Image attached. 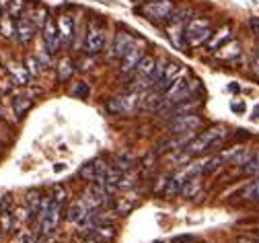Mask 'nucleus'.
<instances>
[{"instance_id":"f257e3e1","label":"nucleus","mask_w":259,"mask_h":243,"mask_svg":"<svg viewBox=\"0 0 259 243\" xmlns=\"http://www.w3.org/2000/svg\"><path fill=\"white\" fill-rule=\"evenodd\" d=\"M226 136H229V130H226L224 126H214L206 132H200L196 134V138L185 147V151L191 155V157H200V155H206L214 149H218L224 141Z\"/></svg>"},{"instance_id":"f03ea898","label":"nucleus","mask_w":259,"mask_h":243,"mask_svg":"<svg viewBox=\"0 0 259 243\" xmlns=\"http://www.w3.org/2000/svg\"><path fill=\"white\" fill-rule=\"evenodd\" d=\"M212 38V23L206 17H191L185 25V44L187 48L204 46Z\"/></svg>"},{"instance_id":"7ed1b4c3","label":"nucleus","mask_w":259,"mask_h":243,"mask_svg":"<svg viewBox=\"0 0 259 243\" xmlns=\"http://www.w3.org/2000/svg\"><path fill=\"white\" fill-rule=\"evenodd\" d=\"M189 15H191V9H185V11H179V13L175 11L171 15V19L165 23L167 25V38L179 50H187V44H185V25L191 19Z\"/></svg>"},{"instance_id":"20e7f679","label":"nucleus","mask_w":259,"mask_h":243,"mask_svg":"<svg viewBox=\"0 0 259 243\" xmlns=\"http://www.w3.org/2000/svg\"><path fill=\"white\" fill-rule=\"evenodd\" d=\"M103 48H105V27L101 21L91 19L84 33V52L89 56H97L103 52Z\"/></svg>"},{"instance_id":"39448f33","label":"nucleus","mask_w":259,"mask_h":243,"mask_svg":"<svg viewBox=\"0 0 259 243\" xmlns=\"http://www.w3.org/2000/svg\"><path fill=\"white\" fill-rule=\"evenodd\" d=\"M138 13L144 15L152 23H167L171 15L175 13V5L171 0H150V3H144L138 9Z\"/></svg>"},{"instance_id":"423d86ee","label":"nucleus","mask_w":259,"mask_h":243,"mask_svg":"<svg viewBox=\"0 0 259 243\" xmlns=\"http://www.w3.org/2000/svg\"><path fill=\"white\" fill-rule=\"evenodd\" d=\"M140 106V97L136 91H127L115 99H109L105 103V110L109 116H130V114H134Z\"/></svg>"},{"instance_id":"0eeeda50","label":"nucleus","mask_w":259,"mask_h":243,"mask_svg":"<svg viewBox=\"0 0 259 243\" xmlns=\"http://www.w3.org/2000/svg\"><path fill=\"white\" fill-rule=\"evenodd\" d=\"M204 126L202 116L198 114H187V116H177L169 120V132L171 134H189V132H200Z\"/></svg>"},{"instance_id":"6e6552de","label":"nucleus","mask_w":259,"mask_h":243,"mask_svg":"<svg viewBox=\"0 0 259 243\" xmlns=\"http://www.w3.org/2000/svg\"><path fill=\"white\" fill-rule=\"evenodd\" d=\"M134 46V36H132V31H125V29H119L115 33V38L111 42V48H109V54H107V60H121L130 48Z\"/></svg>"},{"instance_id":"1a4fd4ad","label":"nucleus","mask_w":259,"mask_h":243,"mask_svg":"<svg viewBox=\"0 0 259 243\" xmlns=\"http://www.w3.org/2000/svg\"><path fill=\"white\" fill-rule=\"evenodd\" d=\"M187 75V68L181 64V62H167L165 64V75H163V79H160V83L154 87V91H160L163 93L165 89H169L177 79H181V77H185Z\"/></svg>"},{"instance_id":"9d476101","label":"nucleus","mask_w":259,"mask_h":243,"mask_svg":"<svg viewBox=\"0 0 259 243\" xmlns=\"http://www.w3.org/2000/svg\"><path fill=\"white\" fill-rule=\"evenodd\" d=\"M107 194L103 192V188L101 186H97V184H91L84 192H82V202H84V206L89 208V211H101L103 208V204L107 202Z\"/></svg>"},{"instance_id":"9b49d317","label":"nucleus","mask_w":259,"mask_h":243,"mask_svg":"<svg viewBox=\"0 0 259 243\" xmlns=\"http://www.w3.org/2000/svg\"><path fill=\"white\" fill-rule=\"evenodd\" d=\"M56 25H58V33H60V42L64 48H72V42H74V33H76V27H74V19L70 15H60L56 19Z\"/></svg>"},{"instance_id":"f8f14e48","label":"nucleus","mask_w":259,"mask_h":243,"mask_svg":"<svg viewBox=\"0 0 259 243\" xmlns=\"http://www.w3.org/2000/svg\"><path fill=\"white\" fill-rule=\"evenodd\" d=\"M35 31H37V27L33 25V21H31L29 17H25V15L17 17V33H15V38L19 40L21 46H29L31 42H33Z\"/></svg>"},{"instance_id":"ddd939ff","label":"nucleus","mask_w":259,"mask_h":243,"mask_svg":"<svg viewBox=\"0 0 259 243\" xmlns=\"http://www.w3.org/2000/svg\"><path fill=\"white\" fill-rule=\"evenodd\" d=\"M44 31V44H46V50L50 54H56L60 48H62V42H60V33H58V25L54 19H48L46 25L41 27Z\"/></svg>"},{"instance_id":"4468645a","label":"nucleus","mask_w":259,"mask_h":243,"mask_svg":"<svg viewBox=\"0 0 259 243\" xmlns=\"http://www.w3.org/2000/svg\"><path fill=\"white\" fill-rule=\"evenodd\" d=\"M198 110H202V99H196V97H189L181 103H177V106H173L171 110H167V118H177V116H187V114H196Z\"/></svg>"},{"instance_id":"2eb2a0df","label":"nucleus","mask_w":259,"mask_h":243,"mask_svg":"<svg viewBox=\"0 0 259 243\" xmlns=\"http://www.w3.org/2000/svg\"><path fill=\"white\" fill-rule=\"evenodd\" d=\"M44 198H46V196H44L39 190L27 192V196H25V206H27V211H29V219H33V221L39 219V211H41Z\"/></svg>"},{"instance_id":"dca6fc26","label":"nucleus","mask_w":259,"mask_h":243,"mask_svg":"<svg viewBox=\"0 0 259 243\" xmlns=\"http://www.w3.org/2000/svg\"><path fill=\"white\" fill-rule=\"evenodd\" d=\"M231 40H233V29H231V25H224L216 33H212V38L206 42V48L210 52H216L220 46H224L226 42H231Z\"/></svg>"},{"instance_id":"f3484780","label":"nucleus","mask_w":259,"mask_h":243,"mask_svg":"<svg viewBox=\"0 0 259 243\" xmlns=\"http://www.w3.org/2000/svg\"><path fill=\"white\" fill-rule=\"evenodd\" d=\"M142 60V50L138 46H132L130 48V52L121 58V75H127V73H134V68L138 66V62Z\"/></svg>"},{"instance_id":"a211bd4d","label":"nucleus","mask_w":259,"mask_h":243,"mask_svg":"<svg viewBox=\"0 0 259 243\" xmlns=\"http://www.w3.org/2000/svg\"><path fill=\"white\" fill-rule=\"evenodd\" d=\"M214 56H216L218 60H222V62H231V60H237V58L241 56V44H239V42H235V40H231L229 44L220 46V48L214 52Z\"/></svg>"},{"instance_id":"6ab92c4d","label":"nucleus","mask_w":259,"mask_h":243,"mask_svg":"<svg viewBox=\"0 0 259 243\" xmlns=\"http://www.w3.org/2000/svg\"><path fill=\"white\" fill-rule=\"evenodd\" d=\"M136 206H138V198H136V196H121V198H115L111 211H113L117 217H125V215L132 213Z\"/></svg>"},{"instance_id":"aec40b11","label":"nucleus","mask_w":259,"mask_h":243,"mask_svg":"<svg viewBox=\"0 0 259 243\" xmlns=\"http://www.w3.org/2000/svg\"><path fill=\"white\" fill-rule=\"evenodd\" d=\"M91 211H89V208L84 206V202L82 200H76V202H72L70 206H68V213H66V221L68 223H82L84 221V217L89 215Z\"/></svg>"},{"instance_id":"412c9836","label":"nucleus","mask_w":259,"mask_h":243,"mask_svg":"<svg viewBox=\"0 0 259 243\" xmlns=\"http://www.w3.org/2000/svg\"><path fill=\"white\" fill-rule=\"evenodd\" d=\"M23 15L25 17H29L31 21H33V25L37 27V29H41L44 25H46V21L50 19V15H48V9L44 7V5H33L29 11H23Z\"/></svg>"},{"instance_id":"4be33fe9","label":"nucleus","mask_w":259,"mask_h":243,"mask_svg":"<svg viewBox=\"0 0 259 243\" xmlns=\"http://www.w3.org/2000/svg\"><path fill=\"white\" fill-rule=\"evenodd\" d=\"M7 68H9V73H11V77H13V81L17 85H29L31 75H29V71L25 66H21L19 62H9Z\"/></svg>"},{"instance_id":"5701e85b","label":"nucleus","mask_w":259,"mask_h":243,"mask_svg":"<svg viewBox=\"0 0 259 243\" xmlns=\"http://www.w3.org/2000/svg\"><path fill=\"white\" fill-rule=\"evenodd\" d=\"M181 188H183V182L179 180V176L175 173V176H171V178H167V182H165V188H163V198H167V200H173V198H177L179 194H181Z\"/></svg>"},{"instance_id":"b1692460","label":"nucleus","mask_w":259,"mask_h":243,"mask_svg":"<svg viewBox=\"0 0 259 243\" xmlns=\"http://www.w3.org/2000/svg\"><path fill=\"white\" fill-rule=\"evenodd\" d=\"M89 235L95 241H111L115 237V227L113 225H97L89 231Z\"/></svg>"},{"instance_id":"393cba45","label":"nucleus","mask_w":259,"mask_h":243,"mask_svg":"<svg viewBox=\"0 0 259 243\" xmlns=\"http://www.w3.org/2000/svg\"><path fill=\"white\" fill-rule=\"evenodd\" d=\"M202 190V178H189L183 182V188H181V196L191 200V198H196Z\"/></svg>"},{"instance_id":"a878e982","label":"nucleus","mask_w":259,"mask_h":243,"mask_svg":"<svg viewBox=\"0 0 259 243\" xmlns=\"http://www.w3.org/2000/svg\"><path fill=\"white\" fill-rule=\"evenodd\" d=\"M74 62L70 60V58H62L60 62H58V81L60 83H66V81H70L72 79V75H74Z\"/></svg>"},{"instance_id":"bb28decb","label":"nucleus","mask_w":259,"mask_h":243,"mask_svg":"<svg viewBox=\"0 0 259 243\" xmlns=\"http://www.w3.org/2000/svg\"><path fill=\"white\" fill-rule=\"evenodd\" d=\"M113 167L119 169V171H132L136 167V159L130 153H117L113 157Z\"/></svg>"},{"instance_id":"cd10ccee","label":"nucleus","mask_w":259,"mask_h":243,"mask_svg":"<svg viewBox=\"0 0 259 243\" xmlns=\"http://www.w3.org/2000/svg\"><path fill=\"white\" fill-rule=\"evenodd\" d=\"M0 33H3V38H7V40L15 38V33H17V19H13L11 15H3V19H0Z\"/></svg>"},{"instance_id":"c85d7f7f","label":"nucleus","mask_w":259,"mask_h":243,"mask_svg":"<svg viewBox=\"0 0 259 243\" xmlns=\"http://www.w3.org/2000/svg\"><path fill=\"white\" fill-rule=\"evenodd\" d=\"M163 93L160 91H154V93H150L144 101H142V108L144 110H148V112H160V106H163Z\"/></svg>"},{"instance_id":"c756f323","label":"nucleus","mask_w":259,"mask_h":243,"mask_svg":"<svg viewBox=\"0 0 259 243\" xmlns=\"http://www.w3.org/2000/svg\"><path fill=\"white\" fill-rule=\"evenodd\" d=\"M31 103H33V99H31V95H17L13 99V108H15V114L21 118L25 116V112L31 108Z\"/></svg>"},{"instance_id":"7c9ffc66","label":"nucleus","mask_w":259,"mask_h":243,"mask_svg":"<svg viewBox=\"0 0 259 243\" xmlns=\"http://www.w3.org/2000/svg\"><path fill=\"white\" fill-rule=\"evenodd\" d=\"M50 198H52L54 202H58L60 206H64V204L68 202V188H66V186H62V184H56V186L52 188Z\"/></svg>"},{"instance_id":"2f4dec72","label":"nucleus","mask_w":259,"mask_h":243,"mask_svg":"<svg viewBox=\"0 0 259 243\" xmlns=\"http://www.w3.org/2000/svg\"><path fill=\"white\" fill-rule=\"evenodd\" d=\"M253 157H255V155H253V153H249L247 149H239V151L231 157V163H233V165H241V167H245Z\"/></svg>"},{"instance_id":"473e14b6","label":"nucleus","mask_w":259,"mask_h":243,"mask_svg":"<svg viewBox=\"0 0 259 243\" xmlns=\"http://www.w3.org/2000/svg\"><path fill=\"white\" fill-rule=\"evenodd\" d=\"M25 7H27V0H11L9 7H7V15H11L13 19H17V17L23 15Z\"/></svg>"},{"instance_id":"72a5a7b5","label":"nucleus","mask_w":259,"mask_h":243,"mask_svg":"<svg viewBox=\"0 0 259 243\" xmlns=\"http://www.w3.org/2000/svg\"><path fill=\"white\" fill-rule=\"evenodd\" d=\"M15 229V217H13V211H7V213H0V231L3 233H9Z\"/></svg>"},{"instance_id":"f704fd0d","label":"nucleus","mask_w":259,"mask_h":243,"mask_svg":"<svg viewBox=\"0 0 259 243\" xmlns=\"http://www.w3.org/2000/svg\"><path fill=\"white\" fill-rule=\"evenodd\" d=\"M241 196H243L245 200H255V202H259V178H257V182L249 184V186L241 192Z\"/></svg>"},{"instance_id":"c9c22d12","label":"nucleus","mask_w":259,"mask_h":243,"mask_svg":"<svg viewBox=\"0 0 259 243\" xmlns=\"http://www.w3.org/2000/svg\"><path fill=\"white\" fill-rule=\"evenodd\" d=\"M78 176H80V180H84L89 184H95V163L91 161V163L82 165L80 171H78Z\"/></svg>"},{"instance_id":"e433bc0d","label":"nucleus","mask_w":259,"mask_h":243,"mask_svg":"<svg viewBox=\"0 0 259 243\" xmlns=\"http://www.w3.org/2000/svg\"><path fill=\"white\" fill-rule=\"evenodd\" d=\"M243 173H245V176H251V178H259V155H255V157L243 167Z\"/></svg>"},{"instance_id":"4c0bfd02","label":"nucleus","mask_w":259,"mask_h":243,"mask_svg":"<svg viewBox=\"0 0 259 243\" xmlns=\"http://www.w3.org/2000/svg\"><path fill=\"white\" fill-rule=\"evenodd\" d=\"M25 64H27L25 68L29 71V75H31V77H37V75H39V71H41V64L37 62V58H27V62H25Z\"/></svg>"},{"instance_id":"58836bf2","label":"nucleus","mask_w":259,"mask_h":243,"mask_svg":"<svg viewBox=\"0 0 259 243\" xmlns=\"http://www.w3.org/2000/svg\"><path fill=\"white\" fill-rule=\"evenodd\" d=\"M89 93H91V89H89L87 83H76V87L72 89V95H74V97H80V99H87Z\"/></svg>"},{"instance_id":"ea45409f","label":"nucleus","mask_w":259,"mask_h":243,"mask_svg":"<svg viewBox=\"0 0 259 243\" xmlns=\"http://www.w3.org/2000/svg\"><path fill=\"white\" fill-rule=\"evenodd\" d=\"M17 243H37L35 241V231H21L17 235Z\"/></svg>"},{"instance_id":"a19ab883","label":"nucleus","mask_w":259,"mask_h":243,"mask_svg":"<svg viewBox=\"0 0 259 243\" xmlns=\"http://www.w3.org/2000/svg\"><path fill=\"white\" fill-rule=\"evenodd\" d=\"M11 206H13V198H11V194H5L3 200H0V213L11 211Z\"/></svg>"},{"instance_id":"79ce46f5","label":"nucleus","mask_w":259,"mask_h":243,"mask_svg":"<svg viewBox=\"0 0 259 243\" xmlns=\"http://www.w3.org/2000/svg\"><path fill=\"white\" fill-rule=\"evenodd\" d=\"M251 68H253V73H255V77L259 79V50L255 52V56H253V62H251Z\"/></svg>"},{"instance_id":"37998d69","label":"nucleus","mask_w":259,"mask_h":243,"mask_svg":"<svg viewBox=\"0 0 259 243\" xmlns=\"http://www.w3.org/2000/svg\"><path fill=\"white\" fill-rule=\"evenodd\" d=\"M249 27H251V31L255 33V36H259V17H251L249 19Z\"/></svg>"},{"instance_id":"c03bdc74","label":"nucleus","mask_w":259,"mask_h":243,"mask_svg":"<svg viewBox=\"0 0 259 243\" xmlns=\"http://www.w3.org/2000/svg\"><path fill=\"white\" fill-rule=\"evenodd\" d=\"M191 241H193L191 235H181V237H175L173 239V243H191Z\"/></svg>"},{"instance_id":"a18cd8bd","label":"nucleus","mask_w":259,"mask_h":243,"mask_svg":"<svg viewBox=\"0 0 259 243\" xmlns=\"http://www.w3.org/2000/svg\"><path fill=\"white\" fill-rule=\"evenodd\" d=\"M231 108H233L235 114H245V103H233Z\"/></svg>"},{"instance_id":"49530a36","label":"nucleus","mask_w":259,"mask_h":243,"mask_svg":"<svg viewBox=\"0 0 259 243\" xmlns=\"http://www.w3.org/2000/svg\"><path fill=\"white\" fill-rule=\"evenodd\" d=\"M229 91H231V93H239V91H241V87H239L237 83H231V85H229Z\"/></svg>"},{"instance_id":"de8ad7c7","label":"nucleus","mask_w":259,"mask_h":243,"mask_svg":"<svg viewBox=\"0 0 259 243\" xmlns=\"http://www.w3.org/2000/svg\"><path fill=\"white\" fill-rule=\"evenodd\" d=\"M64 169H66V165H64V163H56V167H54L56 173H60V171H64Z\"/></svg>"},{"instance_id":"09e8293b","label":"nucleus","mask_w":259,"mask_h":243,"mask_svg":"<svg viewBox=\"0 0 259 243\" xmlns=\"http://www.w3.org/2000/svg\"><path fill=\"white\" fill-rule=\"evenodd\" d=\"M9 3H11V0H0V9H7Z\"/></svg>"},{"instance_id":"8fccbe9b","label":"nucleus","mask_w":259,"mask_h":243,"mask_svg":"<svg viewBox=\"0 0 259 243\" xmlns=\"http://www.w3.org/2000/svg\"><path fill=\"white\" fill-rule=\"evenodd\" d=\"M134 3H138V5H144V3H150V0H134Z\"/></svg>"},{"instance_id":"3c124183","label":"nucleus","mask_w":259,"mask_h":243,"mask_svg":"<svg viewBox=\"0 0 259 243\" xmlns=\"http://www.w3.org/2000/svg\"><path fill=\"white\" fill-rule=\"evenodd\" d=\"M82 243H99V241H95V239H87V241H82Z\"/></svg>"},{"instance_id":"603ef678","label":"nucleus","mask_w":259,"mask_h":243,"mask_svg":"<svg viewBox=\"0 0 259 243\" xmlns=\"http://www.w3.org/2000/svg\"><path fill=\"white\" fill-rule=\"evenodd\" d=\"M0 233H3V231H0Z\"/></svg>"},{"instance_id":"864d4df0","label":"nucleus","mask_w":259,"mask_h":243,"mask_svg":"<svg viewBox=\"0 0 259 243\" xmlns=\"http://www.w3.org/2000/svg\"><path fill=\"white\" fill-rule=\"evenodd\" d=\"M257 243H259V241H257Z\"/></svg>"}]
</instances>
